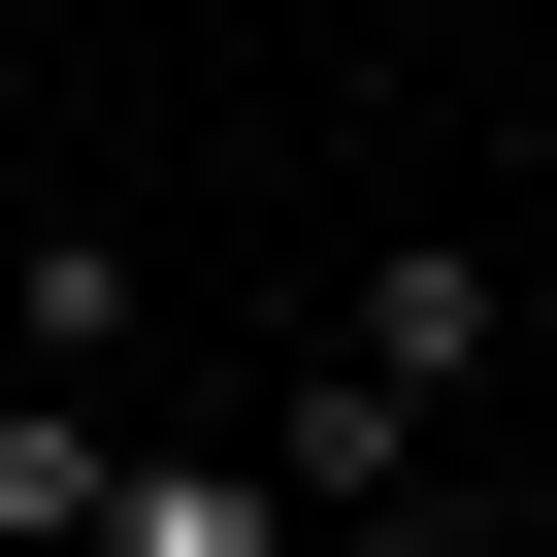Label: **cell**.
I'll return each instance as SVG.
<instances>
[{"instance_id": "cell-1", "label": "cell", "mask_w": 557, "mask_h": 557, "mask_svg": "<svg viewBox=\"0 0 557 557\" xmlns=\"http://www.w3.org/2000/svg\"><path fill=\"white\" fill-rule=\"evenodd\" d=\"M230 459L296 492V524H394V492H426V394H394L361 329H296V361H262V426H230Z\"/></svg>"}, {"instance_id": "cell-2", "label": "cell", "mask_w": 557, "mask_h": 557, "mask_svg": "<svg viewBox=\"0 0 557 557\" xmlns=\"http://www.w3.org/2000/svg\"><path fill=\"white\" fill-rule=\"evenodd\" d=\"M329 329H361V361L459 426V394H492V230H361V296H329Z\"/></svg>"}, {"instance_id": "cell-3", "label": "cell", "mask_w": 557, "mask_h": 557, "mask_svg": "<svg viewBox=\"0 0 557 557\" xmlns=\"http://www.w3.org/2000/svg\"><path fill=\"white\" fill-rule=\"evenodd\" d=\"M99 492H132V394L0 361V557H99Z\"/></svg>"}, {"instance_id": "cell-4", "label": "cell", "mask_w": 557, "mask_h": 557, "mask_svg": "<svg viewBox=\"0 0 557 557\" xmlns=\"http://www.w3.org/2000/svg\"><path fill=\"white\" fill-rule=\"evenodd\" d=\"M132 329H164V262H132V230H34V262H0V361H66V394H132Z\"/></svg>"}, {"instance_id": "cell-5", "label": "cell", "mask_w": 557, "mask_h": 557, "mask_svg": "<svg viewBox=\"0 0 557 557\" xmlns=\"http://www.w3.org/2000/svg\"><path fill=\"white\" fill-rule=\"evenodd\" d=\"M99 557H296V492H262L230 426H132V492H99Z\"/></svg>"}, {"instance_id": "cell-6", "label": "cell", "mask_w": 557, "mask_h": 557, "mask_svg": "<svg viewBox=\"0 0 557 557\" xmlns=\"http://www.w3.org/2000/svg\"><path fill=\"white\" fill-rule=\"evenodd\" d=\"M329 557H492V524H459V492H394V524H329Z\"/></svg>"}]
</instances>
